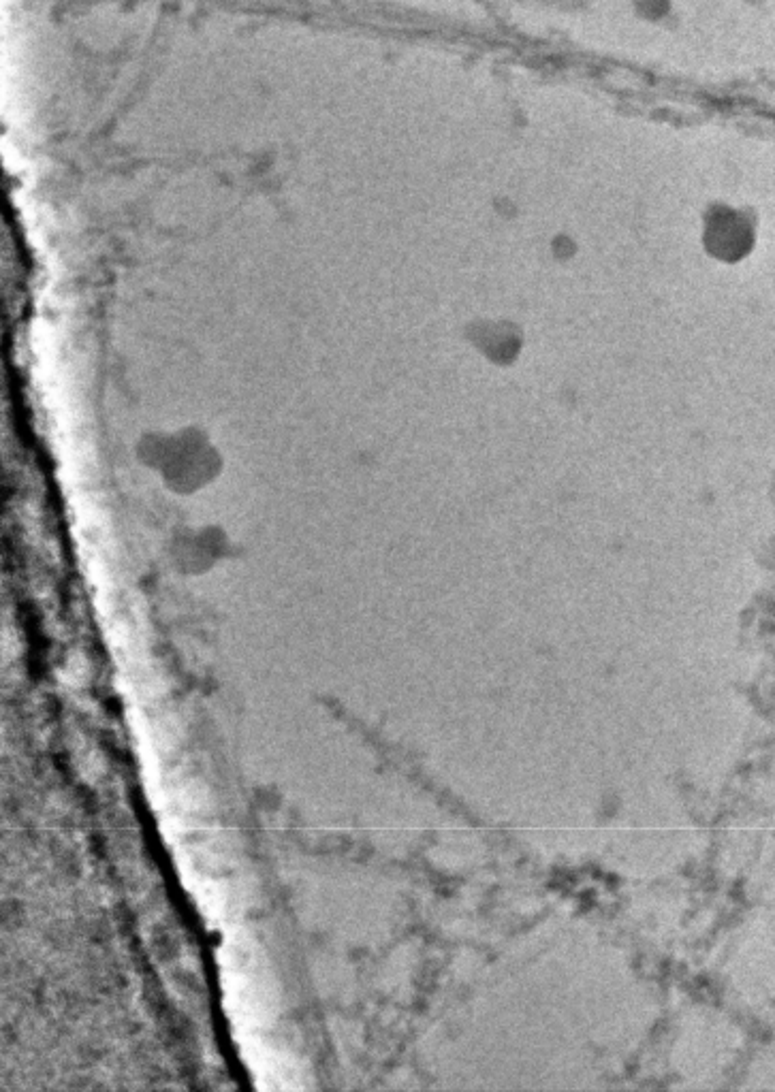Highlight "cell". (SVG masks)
I'll use <instances>...</instances> for the list:
<instances>
[{"label": "cell", "instance_id": "1", "mask_svg": "<svg viewBox=\"0 0 775 1092\" xmlns=\"http://www.w3.org/2000/svg\"><path fill=\"white\" fill-rule=\"evenodd\" d=\"M711 235L716 239V248L724 256H737L750 244V229L748 224L735 214L718 216V220L711 224Z\"/></svg>", "mask_w": 775, "mask_h": 1092}]
</instances>
